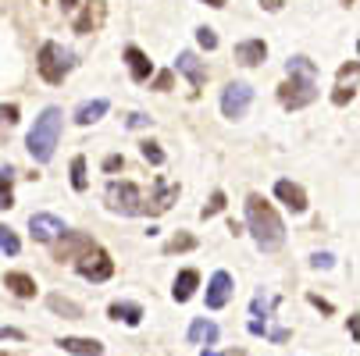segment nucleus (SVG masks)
<instances>
[{"label": "nucleus", "instance_id": "obj_1", "mask_svg": "<svg viewBox=\"0 0 360 356\" xmlns=\"http://www.w3.org/2000/svg\"><path fill=\"white\" fill-rule=\"evenodd\" d=\"M246 225H250L253 242L261 246L264 253H275L285 242V225H282L278 211L271 207L264 196H257V192L246 196Z\"/></svg>", "mask_w": 360, "mask_h": 356}, {"label": "nucleus", "instance_id": "obj_2", "mask_svg": "<svg viewBox=\"0 0 360 356\" xmlns=\"http://www.w3.org/2000/svg\"><path fill=\"white\" fill-rule=\"evenodd\" d=\"M61 121H65L61 107H46L36 118V125L29 128V154H32L36 164H46L50 157H54L58 139H61Z\"/></svg>", "mask_w": 360, "mask_h": 356}, {"label": "nucleus", "instance_id": "obj_3", "mask_svg": "<svg viewBox=\"0 0 360 356\" xmlns=\"http://www.w3.org/2000/svg\"><path fill=\"white\" fill-rule=\"evenodd\" d=\"M36 68H39L43 82L58 86V82H65V75L75 68V54H72V50H65L61 43H43V46H39V58H36Z\"/></svg>", "mask_w": 360, "mask_h": 356}, {"label": "nucleus", "instance_id": "obj_4", "mask_svg": "<svg viewBox=\"0 0 360 356\" xmlns=\"http://www.w3.org/2000/svg\"><path fill=\"white\" fill-rule=\"evenodd\" d=\"M108 207L122 218H136V214L146 211V196L132 182H111L108 185Z\"/></svg>", "mask_w": 360, "mask_h": 356}, {"label": "nucleus", "instance_id": "obj_5", "mask_svg": "<svg viewBox=\"0 0 360 356\" xmlns=\"http://www.w3.org/2000/svg\"><path fill=\"white\" fill-rule=\"evenodd\" d=\"M278 100H282L285 111H300V107H307V104L318 100V86H314V79L289 75V82H282V89H278Z\"/></svg>", "mask_w": 360, "mask_h": 356}, {"label": "nucleus", "instance_id": "obj_6", "mask_svg": "<svg viewBox=\"0 0 360 356\" xmlns=\"http://www.w3.org/2000/svg\"><path fill=\"white\" fill-rule=\"evenodd\" d=\"M250 104H253V86H246V82H229V86L221 89V114H225V118H232V121L246 118Z\"/></svg>", "mask_w": 360, "mask_h": 356}, {"label": "nucleus", "instance_id": "obj_7", "mask_svg": "<svg viewBox=\"0 0 360 356\" xmlns=\"http://www.w3.org/2000/svg\"><path fill=\"white\" fill-rule=\"evenodd\" d=\"M79 275L86 282H108L115 275V261L108 257L104 249H89V253H82V257H79Z\"/></svg>", "mask_w": 360, "mask_h": 356}, {"label": "nucleus", "instance_id": "obj_8", "mask_svg": "<svg viewBox=\"0 0 360 356\" xmlns=\"http://www.w3.org/2000/svg\"><path fill=\"white\" fill-rule=\"evenodd\" d=\"M29 232L36 242H54L58 235H65V221L58 214H32L29 218Z\"/></svg>", "mask_w": 360, "mask_h": 356}, {"label": "nucleus", "instance_id": "obj_9", "mask_svg": "<svg viewBox=\"0 0 360 356\" xmlns=\"http://www.w3.org/2000/svg\"><path fill=\"white\" fill-rule=\"evenodd\" d=\"M232 296V278L229 271H214V278L207 282V310H221Z\"/></svg>", "mask_w": 360, "mask_h": 356}, {"label": "nucleus", "instance_id": "obj_10", "mask_svg": "<svg viewBox=\"0 0 360 356\" xmlns=\"http://www.w3.org/2000/svg\"><path fill=\"white\" fill-rule=\"evenodd\" d=\"M275 196L285 203V207H289L292 214H303V211H307V192H303L296 182H289V178L275 182Z\"/></svg>", "mask_w": 360, "mask_h": 356}, {"label": "nucleus", "instance_id": "obj_11", "mask_svg": "<svg viewBox=\"0 0 360 356\" xmlns=\"http://www.w3.org/2000/svg\"><path fill=\"white\" fill-rule=\"evenodd\" d=\"M264 58H268V43L264 39H243V43H236V61L239 65L253 68V65H261Z\"/></svg>", "mask_w": 360, "mask_h": 356}, {"label": "nucleus", "instance_id": "obj_12", "mask_svg": "<svg viewBox=\"0 0 360 356\" xmlns=\"http://www.w3.org/2000/svg\"><path fill=\"white\" fill-rule=\"evenodd\" d=\"M193 86H203V82H207V68H203V61L193 54V50H182V54H179V65H175Z\"/></svg>", "mask_w": 360, "mask_h": 356}, {"label": "nucleus", "instance_id": "obj_13", "mask_svg": "<svg viewBox=\"0 0 360 356\" xmlns=\"http://www.w3.org/2000/svg\"><path fill=\"white\" fill-rule=\"evenodd\" d=\"M125 65H129V75H132L136 82H146V79H150V72H153L150 58L143 54L139 46H125Z\"/></svg>", "mask_w": 360, "mask_h": 356}, {"label": "nucleus", "instance_id": "obj_14", "mask_svg": "<svg viewBox=\"0 0 360 356\" xmlns=\"http://www.w3.org/2000/svg\"><path fill=\"white\" fill-rule=\"evenodd\" d=\"M100 22H104V0H86L82 15L75 18V32H93Z\"/></svg>", "mask_w": 360, "mask_h": 356}, {"label": "nucleus", "instance_id": "obj_15", "mask_svg": "<svg viewBox=\"0 0 360 356\" xmlns=\"http://www.w3.org/2000/svg\"><path fill=\"white\" fill-rule=\"evenodd\" d=\"M58 345L65 352H72V356H100V352H104V345H100L96 338H75V335H65Z\"/></svg>", "mask_w": 360, "mask_h": 356}, {"label": "nucleus", "instance_id": "obj_16", "mask_svg": "<svg viewBox=\"0 0 360 356\" xmlns=\"http://www.w3.org/2000/svg\"><path fill=\"white\" fill-rule=\"evenodd\" d=\"M4 285H8L18 299H32V296H36V282H32L25 271H8V275H4Z\"/></svg>", "mask_w": 360, "mask_h": 356}, {"label": "nucleus", "instance_id": "obj_17", "mask_svg": "<svg viewBox=\"0 0 360 356\" xmlns=\"http://www.w3.org/2000/svg\"><path fill=\"white\" fill-rule=\"evenodd\" d=\"M108 107H111L108 100H89V104H82V107L75 111V125H82V128H86V125L100 121V118L108 114Z\"/></svg>", "mask_w": 360, "mask_h": 356}, {"label": "nucleus", "instance_id": "obj_18", "mask_svg": "<svg viewBox=\"0 0 360 356\" xmlns=\"http://www.w3.org/2000/svg\"><path fill=\"white\" fill-rule=\"evenodd\" d=\"M196 285H200V275L193 271V268H186V271H179V278H175V289H172V296H175V303H186L193 292H196Z\"/></svg>", "mask_w": 360, "mask_h": 356}, {"label": "nucleus", "instance_id": "obj_19", "mask_svg": "<svg viewBox=\"0 0 360 356\" xmlns=\"http://www.w3.org/2000/svg\"><path fill=\"white\" fill-rule=\"evenodd\" d=\"M189 342H218V324L214 321H207V317H196L193 324H189V335H186Z\"/></svg>", "mask_w": 360, "mask_h": 356}, {"label": "nucleus", "instance_id": "obj_20", "mask_svg": "<svg viewBox=\"0 0 360 356\" xmlns=\"http://www.w3.org/2000/svg\"><path fill=\"white\" fill-rule=\"evenodd\" d=\"M111 317L125 321L129 328H136L143 321V307H136V303H111Z\"/></svg>", "mask_w": 360, "mask_h": 356}, {"label": "nucleus", "instance_id": "obj_21", "mask_svg": "<svg viewBox=\"0 0 360 356\" xmlns=\"http://www.w3.org/2000/svg\"><path fill=\"white\" fill-rule=\"evenodd\" d=\"M46 307L54 310V314H61V317H68V321H79L82 317V307H79V303H72V299H65V296H50Z\"/></svg>", "mask_w": 360, "mask_h": 356}, {"label": "nucleus", "instance_id": "obj_22", "mask_svg": "<svg viewBox=\"0 0 360 356\" xmlns=\"http://www.w3.org/2000/svg\"><path fill=\"white\" fill-rule=\"evenodd\" d=\"M175 196H179V189H175V185H165V182L158 178V196L150 199V207H146V211H153V214H161V211H168Z\"/></svg>", "mask_w": 360, "mask_h": 356}, {"label": "nucleus", "instance_id": "obj_23", "mask_svg": "<svg viewBox=\"0 0 360 356\" xmlns=\"http://www.w3.org/2000/svg\"><path fill=\"white\" fill-rule=\"evenodd\" d=\"M11 182H15V171H11V168H0V211L15 207V196H11Z\"/></svg>", "mask_w": 360, "mask_h": 356}, {"label": "nucleus", "instance_id": "obj_24", "mask_svg": "<svg viewBox=\"0 0 360 356\" xmlns=\"http://www.w3.org/2000/svg\"><path fill=\"white\" fill-rule=\"evenodd\" d=\"M18 249H22L18 235L8 225H0V257H18Z\"/></svg>", "mask_w": 360, "mask_h": 356}, {"label": "nucleus", "instance_id": "obj_25", "mask_svg": "<svg viewBox=\"0 0 360 356\" xmlns=\"http://www.w3.org/2000/svg\"><path fill=\"white\" fill-rule=\"evenodd\" d=\"M289 75H303V79H314L318 75V68H314V61H307V58H289Z\"/></svg>", "mask_w": 360, "mask_h": 356}, {"label": "nucleus", "instance_id": "obj_26", "mask_svg": "<svg viewBox=\"0 0 360 356\" xmlns=\"http://www.w3.org/2000/svg\"><path fill=\"white\" fill-rule=\"evenodd\" d=\"M139 154H143V161H150L153 168H161V164H165V150H161L158 143H150V139L139 143Z\"/></svg>", "mask_w": 360, "mask_h": 356}, {"label": "nucleus", "instance_id": "obj_27", "mask_svg": "<svg viewBox=\"0 0 360 356\" xmlns=\"http://www.w3.org/2000/svg\"><path fill=\"white\" fill-rule=\"evenodd\" d=\"M86 185H89V178H86V157H75L72 161V189L82 192Z\"/></svg>", "mask_w": 360, "mask_h": 356}, {"label": "nucleus", "instance_id": "obj_28", "mask_svg": "<svg viewBox=\"0 0 360 356\" xmlns=\"http://www.w3.org/2000/svg\"><path fill=\"white\" fill-rule=\"evenodd\" d=\"M193 246H196V239L182 232V235H175V239L165 242V253H179V249H193Z\"/></svg>", "mask_w": 360, "mask_h": 356}, {"label": "nucleus", "instance_id": "obj_29", "mask_svg": "<svg viewBox=\"0 0 360 356\" xmlns=\"http://www.w3.org/2000/svg\"><path fill=\"white\" fill-rule=\"evenodd\" d=\"M221 211H225V192H214V196H211V203L200 211V218L207 221V218H214V214H221Z\"/></svg>", "mask_w": 360, "mask_h": 356}, {"label": "nucleus", "instance_id": "obj_30", "mask_svg": "<svg viewBox=\"0 0 360 356\" xmlns=\"http://www.w3.org/2000/svg\"><path fill=\"white\" fill-rule=\"evenodd\" d=\"M196 43H200L203 50H214V46H218V36H214V29L200 25V29H196Z\"/></svg>", "mask_w": 360, "mask_h": 356}, {"label": "nucleus", "instance_id": "obj_31", "mask_svg": "<svg viewBox=\"0 0 360 356\" xmlns=\"http://www.w3.org/2000/svg\"><path fill=\"white\" fill-rule=\"evenodd\" d=\"M18 121V107L15 104H0V125H15Z\"/></svg>", "mask_w": 360, "mask_h": 356}, {"label": "nucleus", "instance_id": "obj_32", "mask_svg": "<svg viewBox=\"0 0 360 356\" xmlns=\"http://www.w3.org/2000/svg\"><path fill=\"white\" fill-rule=\"evenodd\" d=\"M332 264H335L332 253H314V257H311V268H318V271H328Z\"/></svg>", "mask_w": 360, "mask_h": 356}, {"label": "nucleus", "instance_id": "obj_33", "mask_svg": "<svg viewBox=\"0 0 360 356\" xmlns=\"http://www.w3.org/2000/svg\"><path fill=\"white\" fill-rule=\"evenodd\" d=\"M353 96H356V89H353V86H349V89H346V86H339V89L332 93V100H335V104H339V107L346 104V100H353Z\"/></svg>", "mask_w": 360, "mask_h": 356}, {"label": "nucleus", "instance_id": "obj_34", "mask_svg": "<svg viewBox=\"0 0 360 356\" xmlns=\"http://www.w3.org/2000/svg\"><path fill=\"white\" fill-rule=\"evenodd\" d=\"M153 89H161V93H165V89H172V72H161L158 79H153Z\"/></svg>", "mask_w": 360, "mask_h": 356}, {"label": "nucleus", "instance_id": "obj_35", "mask_svg": "<svg viewBox=\"0 0 360 356\" xmlns=\"http://www.w3.org/2000/svg\"><path fill=\"white\" fill-rule=\"evenodd\" d=\"M146 125H150L146 114H132V118H129V128H146Z\"/></svg>", "mask_w": 360, "mask_h": 356}, {"label": "nucleus", "instance_id": "obj_36", "mask_svg": "<svg viewBox=\"0 0 360 356\" xmlns=\"http://www.w3.org/2000/svg\"><path fill=\"white\" fill-rule=\"evenodd\" d=\"M0 338H15V342H22L25 335H22L18 328H0Z\"/></svg>", "mask_w": 360, "mask_h": 356}, {"label": "nucleus", "instance_id": "obj_37", "mask_svg": "<svg viewBox=\"0 0 360 356\" xmlns=\"http://www.w3.org/2000/svg\"><path fill=\"white\" fill-rule=\"evenodd\" d=\"M253 310H257V314H261V310L268 314V310H271V303H268L264 296H257V299H253Z\"/></svg>", "mask_w": 360, "mask_h": 356}, {"label": "nucleus", "instance_id": "obj_38", "mask_svg": "<svg viewBox=\"0 0 360 356\" xmlns=\"http://www.w3.org/2000/svg\"><path fill=\"white\" fill-rule=\"evenodd\" d=\"M311 303H314V307H318V310H325V314H332V303H325L321 296H311Z\"/></svg>", "mask_w": 360, "mask_h": 356}, {"label": "nucleus", "instance_id": "obj_39", "mask_svg": "<svg viewBox=\"0 0 360 356\" xmlns=\"http://www.w3.org/2000/svg\"><path fill=\"white\" fill-rule=\"evenodd\" d=\"M118 168H122V157H118V154L104 161V171H118Z\"/></svg>", "mask_w": 360, "mask_h": 356}, {"label": "nucleus", "instance_id": "obj_40", "mask_svg": "<svg viewBox=\"0 0 360 356\" xmlns=\"http://www.w3.org/2000/svg\"><path fill=\"white\" fill-rule=\"evenodd\" d=\"M250 331H253V335H264L268 324H264V321H250Z\"/></svg>", "mask_w": 360, "mask_h": 356}, {"label": "nucleus", "instance_id": "obj_41", "mask_svg": "<svg viewBox=\"0 0 360 356\" xmlns=\"http://www.w3.org/2000/svg\"><path fill=\"white\" fill-rule=\"evenodd\" d=\"M261 4H264L268 11H278V8H282V4H278V0H261Z\"/></svg>", "mask_w": 360, "mask_h": 356}, {"label": "nucleus", "instance_id": "obj_42", "mask_svg": "<svg viewBox=\"0 0 360 356\" xmlns=\"http://www.w3.org/2000/svg\"><path fill=\"white\" fill-rule=\"evenodd\" d=\"M203 4H211V8H225V0H203Z\"/></svg>", "mask_w": 360, "mask_h": 356}, {"label": "nucleus", "instance_id": "obj_43", "mask_svg": "<svg viewBox=\"0 0 360 356\" xmlns=\"http://www.w3.org/2000/svg\"><path fill=\"white\" fill-rule=\"evenodd\" d=\"M203 356H221V352H214V349H203Z\"/></svg>", "mask_w": 360, "mask_h": 356}, {"label": "nucleus", "instance_id": "obj_44", "mask_svg": "<svg viewBox=\"0 0 360 356\" xmlns=\"http://www.w3.org/2000/svg\"><path fill=\"white\" fill-rule=\"evenodd\" d=\"M61 4H65V8H75V0H61Z\"/></svg>", "mask_w": 360, "mask_h": 356}, {"label": "nucleus", "instance_id": "obj_45", "mask_svg": "<svg viewBox=\"0 0 360 356\" xmlns=\"http://www.w3.org/2000/svg\"><path fill=\"white\" fill-rule=\"evenodd\" d=\"M342 4H346V8H349V4H353V0H342Z\"/></svg>", "mask_w": 360, "mask_h": 356}, {"label": "nucleus", "instance_id": "obj_46", "mask_svg": "<svg viewBox=\"0 0 360 356\" xmlns=\"http://www.w3.org/2000/svg\"><path fill=\"white\" fill-rule=\"evenodd\" d=\"M0 356H8V352H0Z\"/></svg>", "mask_w": 360, "mask_h": 356}]
</instances>
